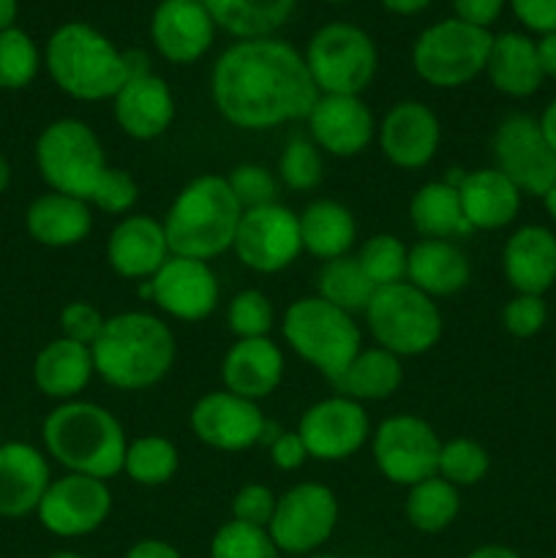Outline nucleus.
<instances>
[{
	"mask_svg": "<svg viewBox=\"0 0 556 558\" xmlns=\"http://www.w3.org/2000/svg\"><path fill=\"white\" fill-rule=\"evenodd\" d=\"M298 218L303 251L316 259L330 262L347 256L358 238V221L352 210L336 199H314Z\"/></svg>",
	"mask_w": 556,
	"mask_h": 558,
	"instance_id": "nucleus-32",
	"label": "nucleus"
},
{
	"mask_svg": "<svg viewBox=\"0 0 556 558\" xmlns=\"http://www.w3.org/2000/svg\"><path fill=\"white\" fill-rule=\"evenodd\" d=\"M305 558H338V556H333V554H309Z\"/></svg>",
	"mask_w": 556,
	"mask_h": 558,
	"instance_id": "nucleus-62",
	"label": "nucleus"
},
{
	"mask_svg": "<svg viewBox=\"0 0 556 558\" xmlns=\"http://www.w3.org/2000/svg\"><path fill=\"white\" fill-rule=\"evenodd\" d=\"M227 183L243 210L273 205V202H276L278 183L276 178H273L270 169L262 167V163H240V167H234L232 172L227 174Z\"/></svg>",
	"mask_w": 556,
	"mask_h": 558,
	"instance_id": "nucleus-45",
	"label": "nucleus"
},
{
	"mask_svg": "<svg viewBox=\"0 0 556 558\" xmlns=\"http://www.w3.org/2000/svg\"><path fill=\"white\" fill-rule=\"evenodd\" d=\"M164 223L150 216H125L114 223L107 240V262L120 278L150 281L169 259Z\"/></svg>",
	"mask_w": 556,
	"mask_h": 558,
	"instance_id": "nucleus-23",
	"label": "nucleus"
},
{
	"mask_svg": "<svg viewBox=\"0 0 556 558\" xmlns=\"http://www.w3.org/2000/svg\"><path fill=\"white\" fill-rule=\"evenodd\" d=\"M150 38L156 52L174 65L205 58L216 38V22L202 0H161L153 11Z\"/></svg>",
	"mask_w": 556,
	"mask_h": 558,
	"instance_id": "nucleus-20",
	"label": "nucleus"
},
{
	"mask_svg": "<svg viewBox=\"0 0 556 558\" xmlns=\"http://www.w3.org/2000/svg\"><path fill=\"white\" fill-rule=\"evenodd\" d=\"M243 207L234 199L227 178L200 174L183 185L164 218L169 254L210 262L234 245Z\"/></svg>",
	"mask_w": 556,
	"mask_h": 558,
	"instance_id": "nucleus-4",
	"label": "nucleus"
},
{
	"mask_svg": "<svg viewBox=\"0 0 556 558\" xmlns=\"http://www.w3.org/2000/svg\"><path fill=\"white\" fill-rule=\"evenodd\" d=\"M496 169L521 194L543 196L556 183V153L529 114H507L494 134Z\"/></svg>",
	"mask_w": 556,
	"mask_h": 558,
	"instance_id": "nucleus-14",
	"label": "nucleus"
},
{
	"mask_svg": "<svg viewBox=\"0 0 556 558\" xmlns=\"http://www.w3.org/2000/svg\"><path fill=\"white\" fill-rule=\"evenodd\" d=\"M44 447L71 474L112 480L123 472L129 439L112 412L90 401H65L44 420Z\"/></svg>",
	"mask_w": 556,
	"mask_h": 558,
	"instance_id": "nucleus-3",
	"label": "nucleus"
},
{
	"mask_svg": "<svg viewBox=\"0 0 556 558\" xmlns=\"http://www.w3.org/2000/svg\"><path fill=\"white\" fill-rule=\"evenodd\" d=\"M41 69V52L36 41L20 27L0 31V90H22L36 80Z\"/></svg>",
	"mask_w": 556,
	"mask_h": 558,
	"instance_id": "nucleus-39",
	"label": "nucleus"
},
{
	"mask_svg": "<svg viewBox=\"0 0 556 558\" xmlns=\"http://www.w3.org/2000/svg\"><path fill=\"white\" fill-rule=\"evenodd\" d=\"M49 558H85V556L71 554V550H60V554H55V556H49Z\"/></svg>",
	"mask_w": 556,
	"mask_h": 558,
	"instance_id": "nucleus-61",
	"label": "nucleus"
},
{
	"mask_svg": "<svg viewBox=\"0 0 556 558\" xmlns=\"http://www.w3.org/2000/svg\"><path fill=\"white\" fill-rule=\"evenodd\" d=\"M442 441L431 423L414 414H396L387 417L371 434V452L374 463L390 483L412 488L423 480L434 477L439 463Z\"/></svg>",
	"mask_w": 556,
	"mask_h": 558,
	"instance_id": "nucleus-12",
	"label": "nucleus"
},
{
	"mask_svg": "<svg viewBox=\"0 0 556 558\" xmlns=\"http://www.w3.org/2000/svg\"><path fill=\"white\" fill-rule=\"evenodd\" d=\"M540 131H543L545 142L551 145V150L556 153V98L545 107L543 118H540Z\"/></svg>",
	"mask_w": 556,
	"mask_h": 558,
	"instance_id": "nucleus-56",
	"label": "nucleus"
},
{
	"mask_svg": "<svg viewBox=\"0 0 556 558\" xmlns=\"http://www.w3.org/2000/svg\"><path fill=\"white\" fill-rule=\"evenodd\" d=\"M178 447L164 439V436H140V439L129 441L123 472L131 483L158 488V485H167L178 474Z\"/></svg>",
	"mask_w": 556,
	"mask_h": 558,
	"instance_id": "nucleus-38",
	"label": "nucleus"
},
{
	"mask_svg": "<svg viewBox=\"0 0 556 558\" xmlns=\"http://www.w3.org/2000/svg\"><path fill=\"white\" fill-rule=\"evenodd\" d=\"M96 374L114 390L140 392L156 387L172 371L174 336L169 325L145 311H125L104 322L90 347Z\"/></svg>",
	"mask_w": 556,
	"mask_h": 558,
	"instance_id": "nucleus-2",
	"label": "nucleus"
},
{
	"mask_svg": "<svg viewBox=\"0 0 556 558\" xmlns=\"http://www.w3.org/2000/svg\"><path fill=\"white\" fill-rule=\"evenodd\" d=\"M11 185V167L3 156H0V194H5V189Z\"/></svg>",
	"mask_w": 556,
	"mask_h": 558,
	"instance_id": "nucleus-59",
	"label": "nucleus"
},
{
	"mask_svg": "<svg viewBox=\"0 0 556 558\" xmlns=\"http://www.w3.org/2000/svg\"><path fill=\"white\" fill-rule=\"evenodd\" d=\"M218 114L243 131H270L305 120L319 101L305 58L276 36L243 38L218 54L210 74Z\"/></svg>",
	"mask_w": 556,
	"mask_h": 558,
	"instance_id": "nucleus-1",
	"label": "nucleus"
},
{
	"mask_svg": "<svg viewBox=\"0 0 556 558\" xmlns=\"http://www.w3.org/2000/svg\"><path fill=\"white\" fill-rule=\"evenodd\" d=\"M125 558H183L178 554V548H172L164 539H140L129 548Z\"/></svg>",
	"mask_w": 556,
	"mask_h": 558,
	"instance_id": "nucleus-53",
	"label": "nucleus"
},
{
	"mask_svg": "<svg viewBox=\"0 0 556 558\" xmlns=\"http://www.w3.org/2000/svg\"><path fill=\"white\" fill-rule=\"evenodd\" d=\"M548 322V305L537 294H516L501 311V325L512 338H532Z\"/></svg>",
	"mask_w": 556,
	"mask_h": 558,
	"instance_id": "nucleus-47",
	"label": "nucleus"
},
{
	"mask_svg": "<svg viewBox=\"0 0 556 558\" xmlns=\"http://www.w3.org/2000/svg\"><path fill=\"white\" fill-rule=\"evenodd\" d=\"M543 202H545V210H548V216L554 218V221H556V183L551 185L548 191H545V194H543Z\"/></svg>",
	"mask_w": 556,
	"mask_h": 558,
	"instance_id": "nucleus-60",
	"label": "nucleus"
},
{
	"mask_svg": "<svg viewBox=\"0 0 556 558\" xmlns=\"http://www.w3.org/2000/svg\"><path fill=\"white\" fill-rule=\"evenodd\" d=\"M227 325L238 341L243 338H267L276 325V311L267 294L259 289H243L232 298L227 308Z\"/></svg>",
	"mask_w": 556,
	"mask_h": 558,
	"instance_id": "nucleus-44",
	"label": "nucleus"
},
{
	"mask_svg": "<svg viewBox=\"0 0 556 558\" xmlns=\"http://www.w3.org/2000/svg\"><path fill=\"white\" fill-rule=\"evenodd\" d=\"M298 434L309 450V458L336 463L363 450L371 436V420L363 403L336 392L305 409Z\"/></svg>",
	"mask_w": 556,
	"mask_h": 558,
	"instance_id": "nucleus-16",
	"label": "nucleus"
},
{
	"mask_svg": "<svg viewBox=\"0 0 556 558\" xmlns=\"http://www.w3.org/2000/svg\"><path fill=\"white\" fill-rule=\"evenodd\" d=\"M491 458L483 445L472 439H450L442 441L439 463H436V474L447 480L456 488H469L478 485L480 480L488 474Z\"/></svg>",
	"mask_w": 556,
	"mask_h": 558,
	"instance_id": "nucleus-41",
	"label": "nucleus"
},
{
	"mask_svg": "<svg viewBox=\"0 0 556 558\" xmlns=\"http://www.w3.org/2000/svg\"><path fill=\"white\" fill-rule=\"evenodd\" d=\"M379 150L392 167L423 169L439 153L442 125L434 109L423 101H398L376 125Z\"/></svg>",
	"mask_w": 556,
	"mask_h": 558,
	"instance_id": "nucleus-19",
	"label": "nucleus"
},
{
	"mask_svg": "<svg viewBox=\"0 0 556 558\" xmlns=\"http://www.w3.org/2000/svg\"><path fill=\"white\" fill-rule=\"evenodd\" d=\"M336 523V494L322 483H300L278 496L267 534L281 554L309 556L333 537Z\"/></svg>",
	"mask_w": 556,
	"mask_h": 558,
	"instance_id": "nucleus-11",
	"label": "nucleus"
},
{
	"mask_svg": "<svg viewBox=\"0 0 556 558\" xmlns=\"http://www.w3.org/2000/svg\"><path fill=\"white\" fill-rule=\"evenodd\" d=\"M283 379V352L270 338H243L223 354V390L249 401L273 396Z\"/></svg>",
	"mask_w": 556,
	"mask_h": 558,
	"instance_id": "nucleus-25",
	"label": "nucleus"
},
{
	"mask_svg": "<svg viewBox=\"0 0 556 558\" xmlns=\"http://www.w3.org/2000/svg\"><path fill=\"white\" fill-rule=\"evenodd\" d=\"M267 452H270L273 466L281 469V472H294L309 461V450H305L298 430H281V436L267 447Z\"/></svg>",
	"mask_w": 556,
	"mask_h": 558,
	"instance_id": "nucleus-51",
	"label": "nucleus"
},
{
	"mask_svg": "<svg viewBox=\"0 0 556 558\" xmlns=\"http://www.w3.org/2000/svg\"><path fill=\"white\" fill-rule=\"evenodd\" d=\"M360 267L376 289L407 281L409 248L396 234H371L358 254Z\"/></svg>",
	"mask_w": 556,
	"mask_h": 558,
	"instance_id": "nucleus-40",
	"label": "nucleus"
},
{
	"mask_svg": "<svg viewBox=\"0 0 556 558\" xmlns=\"http://www.w3.org/2000/svg\"><path fill=\"white\" fill-rule=\"evenodd\" d=\"M472 278L467 254L452 240H420L409 248L407 281L428 298L458 294Z\"/></svg>",
	"mask_w": 556,
	"mask_h": 558,
	"instance_id": "nucleus-29",
	"label": "nucleus"
},
{
	"mask_svg": "<svg viewBox=\"0 0 556 558\" xmlns=\"http://www.w3.org/2000/svg\"><path fill=\"white\" fill-rule=\"evenodd\" d=\"M505 276L518 294L543 298L556 283V238L551 229L529 223L516 229L505 245Z\"/></svg>",
	"mask_w": 556,
	"mask_h": 558,
	"instance_id": "nucleus-26",
	"label": "nucleus"
},
{
	"mask_svg": "<svg viewBox=\"0 0 556 558\" xmlns=\"http://www.w3.org/2000/svg\"><path fill=\"white\" fill-rule=\"evenodd\" d=\"M44 65L55 85L76 101H104L129 82V63L98 27L65 22L49 36Z\"/></svg>",
	"mask_w": 556,
	"mask_h": 558,
	"instance_id": "nucleus-5",
	"label": "nucleus"
},
{
	"mask_svg": "<svg viewBox=\"0 0 556 558\" xmlns=\"http://www.w3.org/2000/svg\"><path fill=\"white\" fill-rule=\"evenodd\" d=\"M112 114L125 136L150 142L167 134L174 120V96L158 74L129 76L112 98Z\"/></svg>",
	"mask_w": 556,
	"mask_h": 558,
	"instance_id": "nucleus-22",
	"label": "nucleus"
},
{
	"mask_svg": "<svg viewBox=\"0 0 556 558\" xmlns=\"http://www.w3.org/2000/svg\"><path fill=\"white\" fill-rule=\"evenodd\" d=\"M309 74L322 96H360L379 69L376 44L352 22H327L303 52Z\"/></svg>",
	"mask_w": 556,
	"mask_h": 558,
	"instance_id": "nucleus-8",
	"label": "nucleus"
},
{
	"mask_svg": "<svg viewBox=\"0 0 556 558\" xmlns=\"http://www.w3.org/2000/svg\"><path fill=\"white\" fill-rule=\"evenodd\" d=\"M319 147L309 136H292L278 158V178L292 191H314L322 183Z\"/></svg>",
	"mask_w": 556,
	"mask_h": 558,
	"instance_id": "nucleus-43",
	"label": "nucleus"
},
{
	"mask_svg": "<svg viewBox=\"0 0 556 558\" xmlns=\"http://www.w3.org/2000/svg\"><path fill=\"white\" fill-rule=\"evenodd\" d=\"M16 20V0H0V31L14 25Z\"/></svg>",
	"mask_w": 556,
	"mask_h": 558,
	"instance_id": "nucleus-58",
	"label": "nucleus"
},
{
	"mask_svg": "<svg viewBox=\"0 0 556 558\" xmlns=\"http://www.w3.org/2000/svg\"><path fill=\"white\" fill-rule=\"evenodd\" d=\"M232 248L240 265L262 276L287 270L303 254L298 213L281 202L243 210Z\"/></svg>",
	"mask_w": 556,
	"mask_h": 558,
	"instance_id": "nucleus-13",
	"label": "nucleus"
},
{
	"mask_svg": "<svg viewBox=\"0 0 556 558\" xmlns=\"http://www.w3.org/2000/svg\"><path fill=\"white\" fill-rule=\"evenodd\" d=\"M491 44L494 33L450 16L420 33L412 47V65L431 87L450 90L485 74Z\"/></svg>",
	"mask_w": 556,
	"mask_h": 558,
	"instance_id": "nucleus-10",
	"label": "nucleus"
},
{
	"mask_svg": "<svg viewBox=\"0 0 556 558\" xmlns=\"http://www.w3.org/2000/svg\"><path fill=\"white\" fill-rule=\"evenodd\" d=\"M458 510H461L458 488L447 483V480H442L439 474L412 485L407 494V501H403L407 521L423 534L445 532L458 518Z\"/></svg>",
	"mask_w": 556,
	"mask_h": 558,
	"instance_id": "nucleus-37",
	"label": "nucleus"
},
{
	"mask_svg": "<svg viewBox=\"0 0 556 558\" xmlns=\"http://www.w3.org/2000/svg\"><path fill=\"white\" fill-rule=\"evenodd\" d=\"M403 381L401 357L382 347L360 349L358 357L349 363L341 379L336 381L338 396H347L352 401H385L396 396V390Z\"/></svg>",
	"mask_w": 556,
	"mask_h": 558,
	"instance_id": "nucleus-35",
	"label": "nucleus"
},
{
	"mask_svg": "<svg viewBox=\"0 0 556 558\" xmlns=\"http://www.w3.org/2000/svg\"><path fill=\"white\" fill-rule=\"evenodd\" d=\"M382 9L390 11V14H398V16H412V14H420V11L428 9L434 0H379Z\"/></svg>",
	"mask_w": 556,
	"mask_h": 558,
	"instance_id": "nucleus-55",
	"label": "nucleus"
},
{
	"mask_svg": "<svg viewBox=\"0 0 556 558\" xmlns=\"http://www.w3.org/2000/svg\"><path fill=\"white\" fill-rule=\"evenodd\" d=\"M136 199H140V185H136V180L125 169L107 167V172L98 180L96 191H93L90 205L109 213V216H120V213H129L136 205Z\"/></svg>",
	"mask_w": 556,
	"mask_h": 558,
	"instance_id": "nucleus-46",
	"label": "nucleus"
},
{
	"mask_svg": "<svg viewBox=\"0 0 556 558\" xmlns=\"http://www.w3.org/2000/svg\"><path fill=\"white\" fill-rule=\"evenodd\" d=\"M153 303L180 322H202L216 311L221 289L207 262L169 256L150 278Z\"/></svg>",
	"mask_w": 556,
	"mask_h": 558,
	"instance_id": "nucleus-18",
	"label": "nucleus"
},
{
	"mask_svg": "<svg viewBox=\"0 0 556 558\" xmlns=\"http://www.w3.org/2000/svg\"><path fill=\"white\" fill-rule=\"evenodd\" d=\"M311 140L336 158H354L374 142L376 123L360 96H319L309 118Z\"/></svg>",
	"mask_w": 556,
	"mask_h": 558,
	"instance_id": "nucleus-21",
	"label": "nucleus"
},
{
	"mask_svg": "<svg viewBox=\"0 0 556 558\" xmlns=\"http://www.w3.org/2000/svg\"><path fill=\"white\" fill-rule=\"evenodd\" d=\"M189 423L202 445L221 452H243L259 445L267 420L256 401L229 390H213L194 403Z\"/></svg>",
	"mask_w": 556,
	"mask_h": 558,
	"instance_id": "nucleus-17",
	"label": "nucleus"
},
{
	"mask_svg": "<svg viewBox=\"0 0 556 558\" xmlns=\"http://www.w3.org/2000/svg\"><path fill=\"white\" fill-rule=\"evenodd\" d=\"M409 218L425 240L467 238L469 232H474L463 216L458 189L445 180H431L414 191L409 202Z\"/></svg>",
	"mask_w": 556,
	"mask_h": 558,
	"instance_id": "nucleus-33",
	"label": "nucleus"
},
{
	"mask_svg": "<svg viewBox=\"0 0 556 558\" xmlns=\"http://www.w3.org/2000/svg\"><path fill=\"white\" fill-rule=\"evenodd\" d=\"M210 11L216 27L227 31L238 41L267 38L289 22L298 0H202Z\"/></svg>",
	"mask_w": 556,
	"mask_h": 558,
	"instance_id": "nucleus-34",
	"label": "nucleus"
},
{
	"mask_svg": "<svg viewBox=\"0 0 556 558\" xmlns=\"http://www.w3.org/2000/svg\"><path fill=\"white\" fill-rule=\"evenodd\" d=\"M210 558H281L267 529L229 521L213 534Z\"/></svg>",
	"mask_w": 556,
	"mask_h": 558,
	"instance_id": "nucleus-42",
	"label": "nucleus"
},
{
	"mask_svg": "<svg viewBox=\"0 0 556 558\" xmlns=\"http://www.w3.org/2000/svg\"><path fill=\"white\" fill-rule=\"evenodd\" d=\"M491 85L510 98H527L540 90L545 74L540 69L537 44L523 33H499L491 44L488 63H485Z\"/></svg>",
	"mask_w": 556,
	"mask_h": 558,
	"instance_id": "nucleus-31",
	"label": "nucleus"
},
{
	"mask_svg": "<svg viewBox=\"0 0 556 558\" xmlns=\"http://www.w3.org/2000/svg\"><path fill=\"white\" fill-rule=\"evenodd\" d=\"M467 558H521L507 545H483V548H474Z\"/></svg>",
	"mask_w": 556,
	"mask_h": 558,
	"instance_id": "nucleus-57",
	"label": "nucleus"
},
{
	"mask_svg": "<svg viewBox=\"0 0 556 558\" xmlns=\"http://www.w3.org/2000/svg\"><path fill=\"white\" fill-rule=\"evenodd\" d=\"M458 196H461L469 227L483 229V232L507 227L516 221L518 210H521V191L496 167L463 172L461 183H458Z\"/></svg>",
	"mask_w": 556,
	"mask_h": 558,
	"instance_id": "nucleus-27",
	"label": "nucleus"
},
{
	"mask_svg": "<svg viewBox=\"0 0 556 558\" xmlns=\"http://www.w3.org/2000/svg\"><path fill=\"white\" fill-rule=\"evenodd\" d=\"M52 474L44 452L27 441L0 445V518H25L38 510Z\"/></svg>",
	"mask_w": 556,
	"mask_h": 558,
	"instance_id": "nucleus-24",
	"label": "nucleus"
},
{
	"mask_svg": "<svg viewBox=\"0 0 556 558\" xmlns=\"http://www.w3.org/2000/svg\"><path fill=\"white\" fill-rule=\"evenodd\" d=\"M505 3L507 0H452V11H456V20L488 31L501 16Z\"/></svg>",
	"mask_w": 556,
	"mask_h": 558,
	"instance_id": "nucleus-52",
	"label": "nucleus"
},
{
	"mask_svg": "<svg viewBox=\"0 0 556 558\" xmlns=\"http://www.w3.org/2000/svg\"><path fill=\"white\" fill-rule=\"evenodd\" d=\"M325 3H349V0H325Z\"/></svg>",
	"mask_w": 556,
	"mask_h": 558,
	"instance_id": "nucleus-63",
	"label": "nucleus"
},
{
	"mask_svg": "<svg viewBox=\"0 0 556 558\" xmlns=\"http://www.w3.org/2000/svg\"><path fill=\"white\" fill-rule=\"evenodd\" d=\"M93 374L96 365H93L90 347H82L63 336L49 341L33 363V381L38 392L60 403L76 401V396L90 385Z\"/></svg>",
	"mask_w": 556,
	"mask_h": 558,
	"instance_id": "nucleus-28",
	"label": "nucleus"
},
{
	"mask_svg": "<svg viewBox=\"0 0 556 558\" xmlns=\"http://www.w3.org/2000/svg\"><path fill=\"white\" fill-rule=\"evenodd\" d=\"M507 3L527 31L540 36L556 33V0H507Z\"/></svg>",
	"mask_w": 556,
	"mask_h": 558,
	"instance_id": "nucleus-50",
	"label": "nucleus"
},
{
	"mask_svg": "<svg viewBox=\"0 0 556 558\" xmlns=\"http://www.w3.org/2000/svg\"><path fill=\"white\" fill-rule=\"evenodd\" d=\"M104 322L107 319H104L96 305L76 300V303H69L60 311V336L82 343V347H93L96 338L101 336Z\"/></svg>",
	"mask_w": 556,
	"mask_h": 558,
	"instance_id": "nucleus-49",
	"label": "nucleus"
},
{
	"mask_svg": "<svg viewBox=\"0 0 556 558\" xmlns=\"http://www.w3.org/2000/svg\"><path fill=\"white\" fill-rule=\"evenodd\" d=\"M276 505L278 496L273 494L267 485H243V488L232 496V521L267 529L273 521V512H276Z\"/></svg>",
	"mask_w": 556,
	"mask_h": 558,
	"instance_id": "nucleus-48",
	"label": "nucleus"
},
{
	"mask_svg": "<svg viewBox=\"0 0 556 558\" xmlns=\"http://www.w3.org/2000/svg\"><path fill=\"white\" fill-rule=\"evenodd\" d=\"M376 287L360 267L358 256H338L316 272V294L347 314H365Z\"/></svg>",
	"mask_w": 556,
	"mask_h": 558,
	"instance_id": "nucleus-36",
	"label": "nucleus"
},
{
	"mask_svg": "<svg viewBox=\"0 0 556 558\" xmlns=\"http://www.w3.org/2000/svg\"><path fill=\"white\" fill-rule=\"evenodd\" d=\"M365 322L376 347L396 357H420L442 338V314L434 298L409 281L376 289L365 308Z\"/></svg>",
	"mask_w": 556,
	"mask_h": 558,
	"instance_id": "nucleus-9",
	"label": "nucleus"
},
{
	"mask_svg": "<svg viewBox=\"0 0 556 558\" xmlns=\"http://www.w3.org/2000/svg\"><path fill=\"white\" fill-rule=\"evenodd\" d=\"M534 44H537V58L543 74L556 76V33H545V36H540V41Z\"/></svg>",
	"mask_w": 556,
	"mask_h": 558,
	"instance_id": "nucleus-54",
	"label": "nucleus"
},
{
	"mask_svg": "<svg viewBox=\"0 0 556 558\" xmlns=\"http://www.w3.org/2000/svg\"><path fill=\"white\" fill-rule=\"evenodd\" d=\"M36 167L49 189L90 205L93 191L109 163L101 140L85 120L60 118L38 134Z\"/></svg>",
	"mask_w": 556,
	"mask_h": 558,
	"instance_id": "nucleus-7",
	"label": "nucleus"
},
{
	"mask_svg": "<svg viewBox=\"0 0 556 558\" xmlns=\"http://www.w3.org/2000/svg\"><path fill=\"white\" fill-rule=\"evenodd\" d=\"M25 227L36 243L47 248H69L87 240V234L93 232V213L85 199L49 191L31 202Z\"/></svg>",
	"mask_w": 556,
	"mask_h": 558,
	"instance_id": "nucleus-30",
	"label": "nucleus"
},
{
	"mask_svg": "<svg viewBox=\"0 0 556 558\" xmlns=\"http://www.w3.org/2000/svg\"><path fill=\"white\" fill-rule=\"evenodd\" d=\"M112 512V490L104 480L65 472L52 480L38 505L41 526L55 537H85L101 529Z\"/></svg>",
	"mask_w": 556,
	"mask_h": 558,
	"instance_id": "nucleus-15",
	"label": "nucleus"
},
{
	"mask_svg": "<svg viewBox=\"0 0 556 558\" xmlns=\"http://www.w3.org/2000/svg\"><path fill=\"white\" fill-rule=\"evenodd\" d=\"M283 341L298 357L314 365L330 385H336L363 349V332L352 314L336 308L319 294L300 298L283 311Z\"/></svg>",
	"mask_w": 556,
	"mask_h": 558,
	"instance_id": "nucleus-6",
	"label": "nucleus"
}]
</instances>
